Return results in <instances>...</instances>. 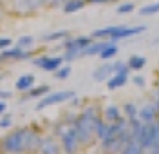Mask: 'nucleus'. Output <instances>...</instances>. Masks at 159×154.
<instances>
[{"instance_id":"a19ab883","label":"nucleus","mask_w":159,"mask_h":154,"mask_svg":"<svg viewBox=\"0 0 159 154\" xmlns=\"http://www.w3.org/2000/svg\"><path fill=\"white\" fill-rule=\"evenodd\" d=\"M40 2H42V4H43V6H45V7H47V4H49L51 0H40Z\"/></svg>"},{"instance_id":"20e7f679","label":"nucleus","mask_w":159,"mask_h":154,"mask_svg":"<svg viewBox=\"0 0 159 154\" xmlns=\"http://www.w3.org/2000/svg\"><path fill=\"white\" fill-rule=\"evenodd\" d=\"M45 6L40 0H9L6 4L7 15L16 16V18H25V16H34L40 9Z\"/></svg>"},{"instance_id":"6e6552de","label":"nucleus","mask_w":159,"mask_h":154,"mask_svg":"<svg viewBox=\"0 0 159 154\" xmlns=\"http://www.w3.org/2000/svg\"><path fill=\"white\" fill-rule=\"evenodd\" d=\"M74 98V91H58V92H51L47 96H43L38 103H36V111H43L51 105H56V103H61V102H69Z\"/></svg>"},{"instance_id":"9d476101","label":"nucleus","mask_w":159,"mask_h":154,"mask_svg":"<svg viewBox=\"0 0 159 154\" xmlns=\"http://www.w3.org/2000/svg\"><path fill=\"white\" fill-rule=\"evenodd\" d=\"M33 63L40 67V69H43V71L47 72H54L56 69L61 67V63H63V56H38V58H34Z\"/></svg>"},{"instance_id":"2eb2a0df","label":"nucleus","mask_w":159,"mask_h":154,"mask_svg":"<svg viewBox=\"0 0 159 154\" xmlns=\"http://www.w3.org/2000/svg\"><path fill=\"white\" fill-rule=\"evenodd\" d=\"M119 154H145V149H143V145L139 143L138 140H127L125 145H123V149H121V152Z\"/></svg>"},{"instance_id":"39448f33","label":"nucleus","mask_w":159,"mask_h":154,"mask_svg":"<svg viewBox=\"0 0 159 154\" xmlns=\"http://www.w3.org/2000/svg\"><path fill=\"white\" fill-rule=\"evenodd\" d=\"M92 36H78V38H69V40L63 42V62H72V60H78L81 56L83 49L92 44Z\"/></svg>"},{"instance_id":"9b49d317","label":"nucleus","mask_w":159,"mask_h":154,"mask_svg":"<svg viewBox=\"0 0 159 154\" xmlns=\"http://www.w3.org/2000/svg\"><path fill=\"white\" fill-rule=\"evenodd\" d=\"M36 54V51H24V49H18V47H13V49H4L0 53V63L7 60H15V62H22L27 60V58H33Z\"/></svg>"},{"instance_id":"e433bc0d","label":"nucleus","mask_w":159,"mask_h":154,"mask_svg":"<svg viewBox=\"0 0 159 154\" xmlns=\"http://www.w3.org/2000/svg\"><path fill=\"white\" fill-rule=\"evenodd\" d=\"M6 16H7V9H6L4 4H0V26H2V22L6 20Z\"/></svg>"},{"instance_id":"4be33fe9","label":"nucleus","mask_w":159,"mask_h":154,"mask_svg":"<svg viewBox=\"0 0 159 154\" xmlns=\"http://www.w3.org/2000/svg\"><path fill=\"white\" fill-rule=\"evenodd\" d=\"M127 63H129V67L132 69V71H141V69L147 65V58L141 56V54H132Z\"/></svg>"},{"instance_id":"a211bd4d","label":"nucleus","mask_w":159,"mask_h":154,"mask_svg":"<svg viewBox=\"0 0 159 154\" xmlns=\"http://www.w3.org/2000/svg\"><path fill=\"white\" fill-rule=\"evenodd\" d=\"M127 82H129V74H112L107 80V87H109L110 91H116L119 87L127 85Z\"/></svg>"},{"instance_id":"f8f14e48","label":"nucleus","mask_w":159,"mask_h":154,"mask_svg":"<svg viewBox=\"0 0 159 154\" xmlns=\"http://www.w3.org/2000/svg\"><path fill=\"white\" fill-rule=\"evenodd\" d=\"M154 133H156V122L154 123H143V131H141V138L139 143L143 145L145 152H148L154 143Z\"/></svg>"},{"instance_id":"6ab92c4d","label":"nucleus","mask_w":159,"mask_h":154,"mask_svg":"<svg viewBox=\"0 0 159 154\" xmlns=\"http://www.w3.org/2000/svg\"><path fill=\"white\" fill-rule=\"evenodd\" d=\"M101 118L107 123L118 122L119 118H121V111H119V107H116V105H109V107H105V111L101 113Z\"/></svg>"},{"instance_id":"2f4dec72","label":"nucleus","mask_w":159,"mask_h":154,"mask_svg":"<svg viewBox=\"0 0 159 154\" xmlns=\"http://www.w3.org/2000/svg\"><path fill=\"white\" fill-rule=\"evenodd\" d=\"M132 11H134V4L132 2H127V4L118 6V15H127V13H132Z\"/></svg>"},{"instance_id":"f3484780","label":"nucleus","mask_w":159,"mask_h":154,"mask_svg":"<svg viewBox=\"0 0 159 154\" xmlns=\"http://www.w3.org/2000/svg\"><path fill=\"white\" fill-rule=\"evenodd\" d=\"M34 76L33 74H24V76H20L18 80H16V83H15V87H16V91L20 92H27L31 89V87H34Z\"/></svg>"},{"instance_id":"c756f323","label":"nucleus","mask_w":159,"mask_h":154,"mask_svg":"<svg viewBox=\"0 0 159 154\" xmlns=\"http://www.w3.org/2000/svg\"><path fill=\"white\" fill-rule=\"evenodd\" d=\"M156 13H159V2H156V4H148V6H143V7L139 9V15H143V16L156 15Z\"/></svg>"},{"instance_id":"5701e85b","label":"nucleus","mask_w":159,"mask_h":154,"mask_svg":"<svg viewBox=\"0 0 159 154\" xmlns=\"http://www.w3.org/2000/svg\"><path fill=\"white\" fill-rule=\"evenodd\" d=\"M51 92V87L49 85H40V87H31L29 91H27V98H42V96H45V94H49Z\"/></svg>"},{"instance_id":"473e14b6","label":"nucleus","mask_w":159,"mask_h":154,"mask_svg":"<svg viewBox=\"0 0 159 154\" xmlns=\"http://www.w3.org/2000/svg\"><path fill=\"white\" fill-rule=\"evenodd\" d=\"M65 2H67V0H51L49 4H47V9H58V7H61Z\"/></svg>"},{"instance_id":"58836bf2","label":"nucleus","mask_w":159,"mask_h":154,"mask_svg":"<svg viewBox=\"0 0 159 154\" xmlns=\"http://www.w3.org/2000/svg\"><path fill=\"white\" fill-rule=\"evenodd\" d=\"M11 96H13V94H11L9 91H2V89H0V100H7Z\"/></svg>"},{"instance_id":"1a4fd4ad","label":"nucleus","mask_w":159,"mask_h":154,"mask_svg":"<svg viewBox=\"0 0 159 154\" xmlns=\"http://www.w3.org/2000/svg\"><path fill=\"white\" fill-rule=\"evenodd\" d=\"M40 154H63L61 142H60V138L56 134H45V136H42Z\"/></svg>"},{"instance_id":"b1692460","label":"nucleus","mask_w":159,"mask_h":154,"mask_svg":"<svg viewBox=\"0 0 159 154\" xmlns=\"http://www.w3.org/2000/svg\"><path fill=\"white\" fill-rule=\"evenodd\" d=\"M107 136H109V123L105 122L103 118H99L98 122H96V138L101 142V140H105Z\"/></svg>"},{"instance_id":"bb28decb","label":"nucleus","mask_w":159,"mask_h":154,"mask_svg":"<svg viewBox=\"0 0 159 154\" xmlns=\"http://www.w3.org/2000/svg\"><path fill=\"white\" fill-rule=\"evenodd\" d=\"M123 113H125V118L127 120H134V118H138V107L132 102H127L123 105Z\"/></svg>"},{"instance_id":"37998d69","label":"nucleus","mask_w":159,"mask_h":154,"mask_svg":"<svg viewBox=\"0 0 159 154\" xmlns=\"http://www.w3.org/2000/svg\"><path fill=\"white\" fill-rule=\"evenodd\" d=\"M4 78H6V74H0V82H2V80H4Z\"/></svg>"},{"instance_id":"a878e982","label":"nucleus","mask_w":159,"mask_h":154,"mask_svg":"<svg viewBox=\"0 0 159 154\" xmlns=\"http://www.w3.org/2000/svg\"><path fill=\"white\" fill-rule=\"evenodd\" d=\"M69 31H56V33H47L42 36L43 42H54V40H61V38H69Z\"/></svg>"},{"instance_id":"4c0bfd02","label":"nucleus","mask_w":159,"mask_h":154,"mask_svg":"<svg viewBox=\"0 0 159 154\" xmlns=\"http://www.w3.org/2000/svg\"><path fill=\"white\" fill-rule=\"evenodd\" d=\"M87 4H110V2H114V0H85Z\"/></svg>"},{"instance_id":"423d86ee","label":"nucleus","mask_w":159,"mask_h":154,"mask_svg":"<svg viewBox=\"0 0 159 154\" xmlns=\"http://www.w3.org/2000/svg\"><path fill=\"white\" fill-rule=\"evenodd\" d=\"M60 142H61L63 154H80V151H81V143H80V140H78V134H76L74 125L67 127V131L60 136Z\"/></svg>"},{"instance_id":"ea45409f","label":"nucleus","mask_w":159,"mask_h":154,"mask_svg":"<svg viewBox=\"0 0 159 154\" xmlns=\"http://www.w3.org/2000/svg\"><path fill=\"white\" fill-rule=\"evenodd\" d=\"M7 111V103L4 102V100H0V114H4Z\"/></svg>"},{"instance_id":"72a5a7b5","label":"nucleus","mask_w":159,"mask_h":154,"mask_svg":"<svg viewBox=\"0 0 159 154\" xmlns=\"http://www.w3.org/2000/svg\"><path fill=\"white\" fill-rule=\"evenodd\" d=\"M11 125H13V118L11 116H6V118L0 120V129H9Z\"/></svg>"},{"instance_id":"7ed1b4c3","label":"nucleus","mask_w":159,"mask_h":154,"mask_svg":"<svg viewBox=\"0 0 159 154\" xmlns=\"http://www.w3.org/2000/svg\"><path fill=\"white\" fill-rule=\"evenodd\" d=\"M147 29L145 26H138V27H125V26H112V27H103V29L92 31V38H99V40H121V38H129L134 35H139Z\"/></svg>"},{"instance_id":"c85d7f7f","label":"nucleus","mask_w":159,"mask_h":154,"mask_svg":"<svg viewBox=\"0 0 159 154\" xmlns=\"http://www.w3.org/2000/svg\"><path fill=\"white\" fill-rule=\"evenodd\" d=\"M112 67H114V74H129L130 71V67H129V63H125V62H112Z\"/></svg>"},{"instance_id":"7c9ffc66","label":"nucleus","mask_w":159,"mask_h":154,"mask_svg":"<svg viewBox=\"0 0 159 154\" xmlns=\"http://www.w3.org/2000/svg\"><path fill=\"white\" fill-rule=\"evenodd\" d=\"M70 67L69 65H65V67H60V69H56V71H54V78H56V80H67V78H69L70 76Z\"/></svg>"},{"instance_id":"0eeeda50","label":"nucleus","mask_w":159,"mask_h":154,"mask_svg":"<svg viewBox=\"0 0 159 154\" xmlns=\"http://www.w3.org/2000/svg\"><path fill=\"white\" fill-rule=\"evenodd\" d=\"M130 140V131H127L125 134L121 136H112V138H105L99 142V147H101V154H119L125 142Z\"/></svg>"},{"instance_id":"4468645a","label":"nucleus","mask_w":159,"mask_h":154,"mask_svg":"<svg viewBox=\"0 0 159 154\" xmlns=\"http://www.w3.org/2000/svg\"><path fill=\"white\" fill-rule=\"evenodd\" d=\"M112 74H114L112 63H103V65H99L98 69L92 72V80L94 82H107Z\"/></svg>"},{"instance_id":"f03ea898","label":"nucleus","mask_w":159,"mask_h":154,"mask_svg":"<svg viewBox=\"0 0 159 154\" xmlns=\"http://www.w3.org/2000/svg\"><path fill=\"white\" fill-rule=\"evenodd\" d=\"M98 120H92V118L85 116V114H78L76 116L74 129H76L78 140H80V143H81V149L92 147V145L98 142V138H96V122Z\"/></svg>"},{"instance_id":"cd10ccee","label":"nucleus","mask_w":159,"mask_h":154,"mask_svg":"<svg viewBox=\"0 0 159 154\" xmlns=\"http://www.w3.org/2000/svg\"><path fill=\"white\" fill-rule=\"evenodd\" d=\"M34 44V36H20L16 40V47L24 49V51H29V47Z\"/></svg>"},{"instance_id":"79ce46f5","label":"nucleus","mask_w":159,"mask_h":154,"mask_svg":"<svg viewBox=\"0 0 159 154\" xmlns=\"http://www.w3.org/2000/svg\"><path fill=\"white\" fill-rule=\"evenodd\" d=\"M7 2H9V0H0V4H4V6H6Z\"/></svg>"},{"instance_id":"ddd939ff","label":"nucleus","mask_w":159,"mask_h":154,"mask_svg":"<svg viewBox=\"0 0 159 154\" xmlns=\"http://www.w3.org/2000/svg\"><path fill=\"white\" fill-rule=\"evenodd\" d=\"M157 113L159 111L156 109V105L150 102V103H147V105H143V107L138 111V118L143 123H154L156 118H157Z\"/></svg>"},{"instance_id":"f257e3e1","label":"nucleus","mask_w":159,"mask_h":154,"mask_svg":"<svg viewBox=\"0 0 159 154\" xmlns=\"http://www.w3.org/2000/svg\"><path fill=\"white\" fill-rule=\"evenodd\" d=\"M42 134L33 127H18L0 138V154H40Z\"/></svg>"},{"instance_id":"393cba45","label":"nucleus","mask_w":159,"mask_h":154,"mask_svg":"<svg viewBox=\"0 0 159 154\" xmlns=\"http://www.w3.org/2000/svg\"><path fill=\"white\" fill-rule=\"evenodd\" d=\"M81 114L89 116V118H92V120H98V118H101L99 105H96V103H89V105H85V107H83V111H81Z\"/></svg>"},{"instance_id":"c03bdc74","label":"nucleus","mask_w":159,"mask_h":154,"mask_svg":"<svg viewBox=\"0 0 159 154\" xmlns=\"http://www.w3.org/2000/svg\"><path fill=\"white\" fill-rule=\"evenodd\" d=\"M156 123L159 125V113H157V118H156Z\"/></svg>"},{"instance_id":"f704fd0d","label":"nucleus","mask_w":159,"mask_h":154,"mask_svg":"<svg viewBox=\"0 0 159 154\" xmlns=\"http://www.w3.org/2000/svg\"><path fill=\"white\" fill-rule=\"evenodd\" d=\"M11 44H13L11 38H0V49H2V51H4V49H9Z\"/></svg>"},{"instance_id":"aec40b11","label":"nucleus","mask_w":159,"mask_h":154,"mask_svg":"<svg viewBox=\"0 0 159 154\" xmlns=\"http://www.w3.org/2000/svg\"><path fill=\"white\" fill-rule=\"evenodd\" d=\"M85 6H87L85 0H67V2L61 6V11L67 13V15H70V13H76V11L83 9Z\"/></svg>"},{"instance_id":"412c9836","label":"nucleus","mask_w":159,"mask_h":154,"mask_svg":"<svg viewBox=\"0 0 159 154\" xmlns=\"http://www.w3.org/2000/svg\"><path fill=\"white\" fill-rule=\"evenodd\" d=\"M116 54H118V45H116L114 42L110 40L109 44H107V45L103 47V51L99 53L98 56H99V58H101L103 62H107V60H110V58H114Z\"/></svg>"},{"instance_id":"a18cd8bd","label":"nucleus","mask_w":159,"mask_h":154,"mask_svg":"<svg viewBox=\"0 0 159 154\" xmlns=\"http://www.w3.org/2000/svg\"><path fill=\"white\" fill-rule=\"evenodd\" d=\"M145 154H152V152H145Z\"/></svg>"},{"instance_id":"c9c22d12","label":"nucleus","mask_w":159,"mask_h":154,"mask_svg":"<svg viewBox=\"0 0 159 154\" xmlns=\"http://www.w3.org/2000/svg\"><path fill=\"white\" fill-rule=\"evenodd\" d=\"M132 83H136L138 87H145V85H147V82H145L143 76H134V78H132Z\"/></svg>"},{"instance_id":"dca6fc26","label":"nucleus","mask_w":159,"mask_h":154,"mask_svg":"<svg viewBox=\"0 0 159 154\" xmlns=\"http://www.w3.org/2000/svg\"><path fill=\"white\" fill-rule=\"evenodd\" d=\"M109 42H110V40H99V42H94V40H92V44H89V45L83 49L81 56H96V54H99V53L103 51V47H105Z\"/></svg>"}]
</instances>
